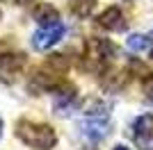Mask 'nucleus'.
I'll return each mask as SVG.
<instances>
[{
  "label": "nucleus",
  "instance_id": "nucleus-1",
  "mask_svg": "<svg viewBox=\"0 0 153 150\" xmlns=\"http://www.w3.org/2000/svg\"><path fill=\"white\" fill-rule=\"evenodd\" d=\"M69 68H71L69 57L59 55V52L48 55L44 62H41V66L32 73V80H30V84H27V87L32 89V93H34V96L46 93V91L55 93L59 87H64V84H66Z\"/></svg>",
  "mask_w": 153,
  "mask_h": 150
},
{
  "label": "nucleus",
  "instance_id": "nucleus-2",
  "mask_svg": "<svg viewBox=\"0 0 153 150\" xmlns=\"http://www.w3.org/2000/svg\"><path fill=\"white\" fill-rule=\"evenodd\" d=\"M16 137L34 150H51L57 143V134H55V130L51 125L27 121V118H21L16 123Z\"/></svg>",
  "mask_w": 153,
  "mask_h": 150
},
{
  "label": "nucleus",
  "instance_id": "nucleus-3",
  "mask_svg": "<svg viewBox=\"0 0 153 150\" xmlns=\"http://www.w3.org/2000/svg\"><path fill=\"white\" fill-rule=\"evenodd\" d=\"M114 52H117V48L112 41L89 37L82 48V68L91 71V73H103L105 66L110 64V59L114 57Z\"/></svg>",
  "mask_w": 153,
  "mask_h": 150
},
{
  "label": "nucleus",
  "instance_id": "nucleus-4",
  "mask_svg": "<svg viewBox=\"0 0 153 150\" xmlns=\"http://www.w3.org/2000/svg\"><path fill=\"white\" fill-rule=\"evenodd\" d=\"M27 66V57L23 52H5L0 55V82L12 84L21 77V73Z\"/></svg>",
  "mask_w": 153,
  "mask_h": 150
},
{
  "label": "nucleus",
  "instance_id": "nucleus-5",
  "mask_svg": "<svg viewBox=\"0 0 153 150\" xmlns=\"http://www.w3.org/2000/svg\"><path fill=\"white\" fill-rule=\"evenodd\" d=\"M64 25L59 23H51V25H44L41 30H37L34 34H32V46H34V50H48V48H53V46L57 43L59 39L64 37Z\"/></svg>",
  "mask_w": 153,
  "mask_h": 150
},
{
  "label": "nucleus",
  "instance_id": "nucleus-6",
  "mask_svg": "<svg viewBox=\"0 0 153 150\" xmlns=\"http://www.w3.org/2000/svg\"><path fill=\"white\" fill-rule=\"evenodd\" d=\"M133 139L140 150H153V114H144L133 123Z\"/></svg>",
  "mask_w": 153,
  "mask_h": 150
},
{
  "label": "nucleus",
  "instance_id": "nucleus-7",
  "mask_svg": "<svg viewBox=\"0 0 153 150\" xmlns=\"http://www.w3.org/2000/svg\"><path fill=\"white\" fill-rule=\"evenodd\" d=\"M96 25L103 27V30H108V32H123L128 23H126V16H123V12L119 7H108L96 18Z\"/></svg>",
  "mask_w": 153,
  "mask_h": 150
},
{
  "label": "nucleus",
  "instance_id": "nucleus-8",
  "mask_svg": "<svg viewBox=\"0 0 153 150\" xmlns=\"http://www.w3.org/2000/svg\"><path fill=\"white\" fill-rule=\"evenodd\" d=\"M76 105V87L64 84L55 91V114H66V109Z\"/></svg>",
  "mask_w": 153,
  "mask_h": 150
},
{
  "label": "nucleus",
  "instance_id": "nucleus-9",
  "mask_svg": "<svg viewBox=\"0 0 153 150\" xmlns=\"http://www.w3.org/2000/svg\"><path fill=\"white\" fill-rule=\"evenodd\" d=\"M32 16H34V21L41 23V25H51V23H57L59 21V12L53 5H48V2L37 5L34 9H32Z\"/></svg>",
  "mask_w": 153,
  "mask_h": 150
},
{
  "label": "nucleus",
  "instance_id": "nucleus-10",
  "mask_svg": "<svg viewBox=\"0 0 153 150\" xmlns=\"http://www.w3.org/2000/svg\"><path fill=\"white\" fill-rule=\"evenodd\" d=\"M96 7V0H71L69 2V9L73 16H78V18H87L91 12H94Z\"/></svg>",
  "mask_w": 153,
  "mask_h": 150
},
{
  "label": "nucleus",
  "instance_id": "nucleus-11",
  "mask_svg": "<svg viewBox=\"0 0 153 150\" xmlns=\"http://www.w3.org/2000/svg\"><path fill=\"white\" fill-rule=\"evenodd\" d=\"M128 48L133 50V52H142V50H146L149 43H151V39L144 37V34H133V37H128Z\"/></svg>",
  "mask_w": 153,
  "mask_h": 150
},
{
  "label": "nucleus",
  "instance_id": "nucleus-12",
  "mask_svg": "<svg viewBox=\"0 0 153 150\" xmlns=\"http://www.w3.org/2000/svg\"><path fill=\"white\" fill-rule=\"evenodd\" d=\"M0 2H7V5H30L32 0H0Z\"/></svg>",
  "mask_w": 153,
  "mask_h": 150
},
{
  "label": "nucleus",
  "instance_id": "nucleus-13",
  "mask_svg": "<svg viewBox=\"0 0 153 150\" xmlns=\"http://www.w3.org/2000/svg\"><path fill=\"white\" fill-rule=\"evenodd\" d=\"M114 150H128V148H126V146H117Z\"/></svg>",
  "mask_w": 153,
  "mask_h": 150
},
{
  "label": "nucleus",
  "instance_id": "nucleus-14",
  "mask_svg": "<svg viewBox=\"0 0 153 150\" xmlns=\"http://www.w3.org/2000/svg\"><path fill=\"white\" fill-rule=\"evenodd\" d=\"M0 134H2V121H0Z\"/></svg>",
  "mask_w": 153,
  "mask_h": 150
},
{
  "label": "nucleus",
  "instance_id": "nucleus-15",
  "mask_svg": "<svg viewBox=\"0 0 153 150\" xmlns=\"http://www.w3.org/2000/svg\"><path fill=\"white\" fill-rule=\"evenodd\" d=\"M149 39H151V41H153V32H151V34H149Z\"/></svg>",
  "mask_w": 153,
  "mask_h": 150
},
{
  "label": "nucleus",
  "instance_id": "nucleus-16",
  "mask_svg": "<svg viewBox=\"0 0 153 150\" xmlns=\"http://www.w3.org/2000/svg\"><path fill=\"white\" fill-rule=\"evenodd\" d=\"M0 16H2V14H0Z\"/></svg>",
  "mask_w": 153,
  "mask_h": 150
}]
</instances>
